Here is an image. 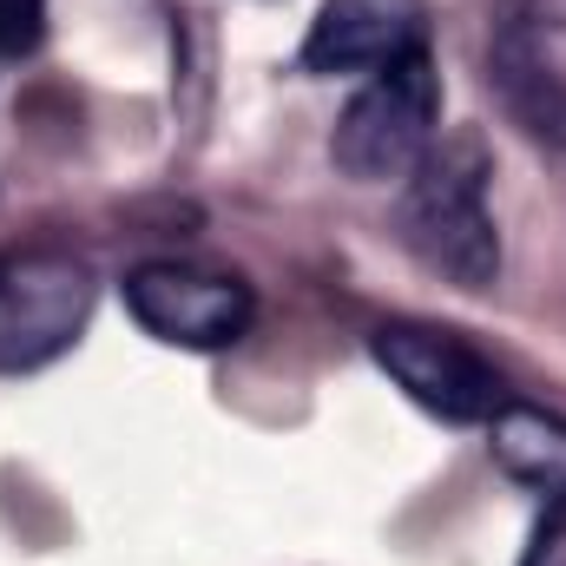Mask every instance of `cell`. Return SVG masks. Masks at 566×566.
Here are the masks:
<instances>
[{"label":"cell","mask_w":566,"mask_h":566,"mask_svg":"<svg viewBox=\"0 0 566 566\" xmlns=\"http://www.w3.org/2000/svg\"><path fill=\"white\" fill-rule=\"evenodd\" d=\"M46 33V0H0V53H33Z\"/></svg>","instance_id":"cell-9"},{"label":"cell","mask_w":566,"mask_h":566,"mask_svg":"<svg viewBox=\"0 0 566 566\" xmlns=\"http://www.w3.org/2000/svg\"><path fill=\"white\" fill-rule=\"evenodd\" d=\"M521 566H566V488L554 494V507L541 514L534 547H527V560H521Z\"/></svg>","instance_id":"cell-10"},{"label":"cell","mask_w":566,"mask_h":566,"mask_svg":"<svg viewBox=\"0 0 566 566\" xmlns=\"http://www.w3.org/2000/svg\"><path fill=\"white\" fill-rule=\"evenodd\" d=\"M494 461L541 488V494H560L566 488V422L547 409H527V402H501L494 409Z\"/></svg>","instance_id":"cell-8"},{"label":"cell","mask_w":566,"mask_h":566,"mask_svg":"<svg viewBox=\"0 0 566 566\" xmlns=\"http://www.w3.org/2000/svg\"><path fill=\"white\" fill-rule=\"evenodd\" d=\"M93 316V271L66 251L0 258V369H40Z\"/></svg>","instance_id":"cell-3"},{"label":"cell","mask_w":566,"mask_h":566,"mask_svg":"<svg viewBox=\"0 0 566 566\" xmlns=\"http://www.w3.org/2000/svg\"><path fill=\"white\" fill-rule=\"evenodd\" d=\"M416 46H428L422 0H323L303 40V66L310 73H382Z\"/></svg>","instance_id":"cell-6"},{"label":"cell","mask_w":566,"mask_h":566,"mask_svg":"<svg viewBox=\"0 0 566 566\" xmlns=\"http://www.w3.org/2000/svg\"><path fill=\"white\" fill-rule=\"evenodd\" d=\"M369 356L389 369V382L428 409V416H441V422H494V409L507 402V389H501V376H494V363L481 356V349H468L461 336H448V329H428V323H382L376 336H369Z\"/></svg>","instance_id":"cell-4"},{"label":"cell","mask_w":566,"mask_h":566,"mask_svg":"<svg viewBox=\"0 0 566 566\" xmlns=\"http://www.w3.org/2000/svg\"><path fill=\"white\" fill-rule=\"evenodd\" d=\"M126 310L171 349H224L251 329L258 296L231 271H198V264H139L126 277Z\"/></svg>","instance_id":"cell-5"},{"label":"cell","mask_w":566,"mask_h":566,"mask_svg":"<svg viewBox=\"0 0 566 566\" xmlns=\"http://www.w3.org/2000/svg\"><path fill=\"white\" fill-rule=\"evenodd\" d=\"M434 119H441V73L428 46H416L343 106L329 158L356 185H402L434 145Z\"/></svg>","instance_id":"cell-2"},{"label":"cell","mask_w":566,"mask_h":566,"mask_svg":"<svg viewBox=\"0 0 566 566\" xmlns=\"http://www.w3.org/2000/svg\"><path fill=\"white\" fill-rule=\"evenodd\" d=\"M494 93L507 106V119L521 133H534L541 145H566V80L554 73L541 33L527 13H507L501 33H494Z\"/></svg>","instance_id":"cell-7"},{"label":"cell","mask_w":566,"mask_h":566,"mask_svg":"<svg viewBox=\"0 0 566 566\" xmlns=\"http://www.w3.org/2000/svg\"><path fill=\"white\" fill-rule=\"evenodd\" d=\"M402 244L461 290L501 277V231L488 211V151L474 133L428 145V158L402 178Z\"/></svg>","instance_id":"cell-1"}]
</instances>
